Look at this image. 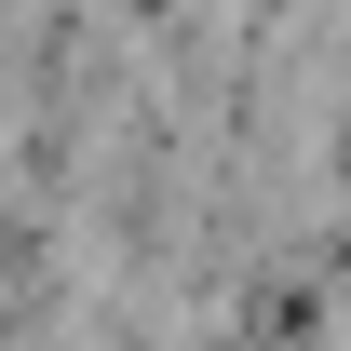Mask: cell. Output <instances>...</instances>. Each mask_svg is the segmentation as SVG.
<instances>
[{"mask_svg":"<svg viewBox=\"0 0 351 351\" xmlns=\"http://www.w3.org/2000/svg\"><path fill=\"white\" fill-rule=\"evenodd\" d=\"M162 14H176V0H162Z\"/></svg>","mask_w":351,"mask_h":351,"instance_id":"obj_1","label":"cell"}]
</instances>
